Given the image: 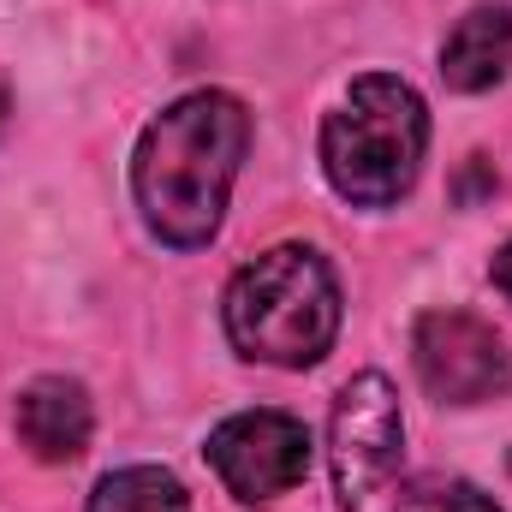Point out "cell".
<instances>
[{
  "label": "cell",
  "instance_id": "6",
  "mask_svg": "<svg viewBox=\"0 0 512 512\" xmlns=\"http://www.w3.org/2000/svg\"><path fill=\"white\" fill-rule=\"evenodd\" d=\"M203 453H209V465H215V477L227 483L233 501L262 507V501H280L286 489L304 483L310 429L292 411H239V417L209 429Z\"/></svg>",
  "mask_w": 512,
  "mask_h": 512
},
{
  "label": "cell",
  "instance_id": "8",
  "mask_svg": "<svg viewBox=\"0 0 512 512\" xmlns=\"http://www.w3.org/2000/svg\"><path fill=\"white\" fill-rule=\"evenodd\" d=\"M507 72H512V6L483 0L447 30V42H441V84L459 90V96H483Z\"/></svg>",
  "mask_w": 512,
  "mask_h": 512
},
{
  "label": "cell",
  "instance_id": "11",
  "mask_svg": "<svg viewBox=\"0 0 512 512\" xmlns=\"http://www.w3.org/2000/svg\"><path fill=\"white\" fill-rule=\"evenodd\" d=\"M489 280H495V292H501V298L512 304V239L501 245V251H495V262H489Z\"/></svg>",
  "mask_w": 512,
  "mask_h": 512
},
{
  "label": "cell",
  "instance_id": "5",
  "mask_svg": "<svg viewBox=\"0 0 512 512\" xmlns=\"http://www.w3.org/2000/svg\"><path fill=\"white\" fill-rule=\"evenodd\" d=\"M411 364L441 405H489L512 387L501 334L471 310H423L411 328Z\"/></svg>",
  "mask_w": 512,
  "mask_h": 512
},
{
  "label": "cell",
  "instance_id": "1",
  "mask_svg": "<svg viewBox=\"0 0 512 512\" xmlns=\"http://www.w3.org/2000/svg\"><path fill=\"white\" fill-rule=\"evenodd\" d=\"M245 149L251 108L227 90H191L167 114H155L131 155V197L143 209V227L167 251H203L227 221Z\"/></svg>",
  "mask_w": 512,
  "mask_h": 512
},
{
  "label": "cell",
  "instance_id": "10",
  "mask_svg": "<svg viewBox=\"0 0 512 512\" xmlns=\"http://www.w3.org/2000/svg\"><path fill=\"white\" fill-rule=\"evenodd\" d=\"M417 512H501L477 483H441V489H429L423 495V507Z\"/></svg>",
  "mask_w": 512,
  "mask_h": 512
},
{
  "label": "cell",
  "instance_id": "3",
  "mask_svg": "<svg viewBox=\"0 0 512 512\" xmlns=\"http://www.w3.org/2000/svg\"><path fill=\"white\" fill-rule=\"evenodd\" d=\"M423 149H429V108L393 72L358 78L346 102L322 120V173L352 209H393L417 185Z\"/></svg>",
  "mask_w": 512,
  "mask_h": 512
},
{
  "label": "cell",
  "instance_id": "4",
  "mask_svg": "<svg viewBox=\"0 0 512 512\" xmlns=\"http://www.w3.org/2000/svg\"><path fill=\"white\" fill-rule=\"evenodd\" d=\"M328 465L346 512H417L405 495V417L387 376L364 370L340 387L328 417Z\"/></svg>",
  "mask_w": 512,
  "mask_h": 512
},
{
  "label": "cell",
  "instance_id": "12",
  "mask_svg": "<svg viewBox=\"0 0 512 512\" xmlns=\"http://www.w3.org/2000/svg\"><path fill=\"white\" fill-rule=\"evenodd\" d=\"M0 120H6V90H0Z\"/></svg>",
  "mask_w": 512,
  "mask_h": 512
},
{
  "label": "cell",
  "instance_id": "9",
  "mask_svg": "<svg viewBox=\"0 0 512 512\" xmlns=\"http://www.w3.org/2000/svg\"><path fill=\"white\" fill-rule=\"evenodd\" d=\"M84 512H191V495L161 465H126V471H108L96 483Z\"/></svg>",
  "mask_w": 512,
  "mask_h": 512
},
{
  "label": "cell",
  "instance_id": "7",
  "mask_svg": "<svg viewBox=\"0 0 512 512\" xmlns=\"http://www.w3.org/2000/svg\"><path fill=\"white\" fill-rule=\"evenodd\" d=\"M12 423H18V441H24L42 465H72V459L90 447L96 405H90L84 382H72V376H36V382L18 393Z\"/></svg>",
  "mask_w": 512,
  "mask_h": 512
},
{
  "label": "cell",
  "instance_id": "2",
  "mask_svg": "<svg viewBox=\"0 0 512 512\" xmlns=\"http://www.w3.org/2000/svg\"><path fill=\"white\" fill-rule=\"evenodd\" d=\"M221 316L239 358L310 370L340 340V280L316 245H274L233 274Z\"/></svg>",
  "mask_w": 512,
  "mask_h": 512
}]
</instances>
